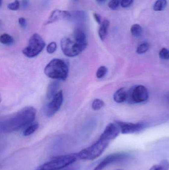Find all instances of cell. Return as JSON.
<instances>
[{
    "label": "cell",
    "mask_w": 169,
    "mask_h": 170,
    "mask_svg": "<svg viewBox=\"0 0 169 170\" xmlns=\"http://www.w3.org/2000/svg\"><path fill=\"white\" fill-rule=\"evenodd\" d=\"M20 3L18 0H15L12 3H9L8 5V8L11 11H17L20 8Z\"/></svg>",
    "instance_id": "obj_28"
},
{
    "label": "cell",
    "mask_w": 169,
    "mask_h": 170,
    "mask_svg": "<svg viewBox=\"0 0 169 170\" xmlns=\"http://www.w3.org/2000/svg\"><path fill=\"white\" fill-rule=\"evenodd\" d=\"M116 122L120 127L121 133L124 134L137 133L144 130L145 128V125L141 122L136 123L120 121H117Z\"/></svg>",
    "instance_id": "obj_10"
},
{
    "label": "cell",
    "mask_w": 169,
    "mask_h": 170,
    "mask_svg": "<svg viewBox=\"0 0 169 170\" xmlns=\"http://www.w3.org/2000/svg\"><path fill=\"white\" fill-rule=\"evenodd\" d=\"M74 38L76 41L86 48L87 45L86 35L83 29L78 28L75 30Z\"/></svg>",
    "instance_id": "obj_12"
},
{
    "label": "cell",
    "mask_w": 169,
    "mask_h": 170,
    "mask_svg": "<svg viewBox=\"0 0 169 170\" xmlns=\"http://www.w3.org/2000/svg\"><path fill=\"white\" fill-rule=\"evenodd\" d=\"M149 98L148 90L145 86L138 85L131 89L129 93H127V100L130 103H144L147 101Z\"/></svg>",
    "instance_id": "obj_7"
},
{
    "label": "cell",
    "mask_w": 169,
    "mask_h": 170,
    "mask_svg": "<svg viewBox=\"0 0 169 170\" xmlns=\"http://www.w3.org/2000/svg\"><path fill=\"white\" fill-rule=\"evenodd\" d=\"M120 132V127L116 122L110 123L107 125L101 136L111 141L117 137Z\"/></svg>",
    "instance_id": "obj_11"
},
{
    "label": "cell",
    "mask_w": 169,
    "mask_h": 170,
    "mask_svg": "<svg viewBox=\"0 0 169 170\" xmlns=\"http://www.w3.org/2000/svg\"><path fill=\"white\" fill-rule=\"evenodd\" d=\"M159 56L160 58L164 60L169 59V49L166 48H163L160 51Z\"/></svg>",
    "instance_id": "obj_26"
},
{
    "label": "cell",
    "mask_w": 169,
    "mask_h": 170,
    "mask_svg": "<svg viewBox=\"0 0 169 170\" xmlns=\"http://www.w3.org/2000/svg\"><path fill=\"white\" fill-rule=\"evenodd\" d=\"M133 0H120L121 7L124 8L129 7L133 4Z\"/></svg>",
    "instance_id": "obj_30"
},
{
    "label": "cell",
    "mask_w": 169,
    "mask_h": 170,
    "mask_svg": "<svg viewBox=\"0 0 169 170\" xmlns=\"http://www.w3.org/2000/svg\"><path fill=\"white\" fill-rule=\"evenodd\" d=\"M105 105L103 101L101 99L96 98L94 100L92 104V108L94 111H98L102 108Z\"/></svg>",
    "instance_id": "obj_23"
},
{
    "label": "cell",
    "mask_w": 169,
    "mask_h": 170,
    "mask_svg": "<svg viewBox=\"0 0 169 170\" xmlns=\"http://www.w3.org/2000/svg\"><path fill=\"white\" fill-rule=\"evenodd\" d=\"M72 17L78 21H83L86 18V14L84 11H76L71 13V18Z\"/></svg>",
    "instance_id": "obj_22"
},
{
    "label": "cell",
    "mask_w": 169,
    "mask_h": 170,
    "mask_svg": "<svg viewBox=\"0 0 169 170\" xmlns=\"http://www.w3.org/2000/svg\"><path fill=\"white\" fill-rule=\"evenodd\" d=\"M0 42L4 45H10L13 44L14 42V40L10 34H3L0 37Z\"/></svg>",
    "instance_id": "obj_20"
},
{
    "label": "cell",
    "mask_w": 169,
    "mask_h": 170,
    "mask_svg": "<svg viewBox=\"0 0 169 170\" xmlns=\"http://www.w3.org/2000/svg\"><path fill=\"white\" fill-rule=\"evenodd\" d=\"M63 102V91L60 90L46 105L45 110L46 116L49 117H53L60 110Z\"/></svg>",
    "instance_id": "obj_9"
},
{
    "label": "cell",
    "mask_w": 169,
    "mask_h": 170,
    "mask_svg": "<svg viewBox=\"0 0 169 170\" xmlns=\"http://www.w3.org/2000/svg\"><path fill=\"white\" fill-rule=\"evenodd\" d=\"M57 48V45L56 42H51L47 45L46 50L49 54H53L56 51Z\"/></svg>",
    "instance_id": "obj_27"
},
{
    "label": "cell",
    "mask_w": 169,
    "mask_h": 170,
    "mask_svg": "<svg viewBox=\"0 0 169 170\" xmlns=\"http://www.w3.org/2000/svg\"><path fill=\"white\" fill-rule=\"evenodd\" d=\"M110 142V141L100 136L96 142L77 153L78 159L88 161L97 159L105 151Z\"/></svg>",
    "instance_id": "obj_2"
},
{
    "label": "cell",
    "mask_w": 169,
    "mask_h": 170,
    "mask_svg": "<svg viewBox=\"0 0 169 170\" xmlns=\"http://www.w3.org/2000/svg\"><path fill=\"white\" fill-rule=\"evenodd\" d=\"M44 73L51 79L64 81L68 76L69 67L67 63L62 59H54L46 65Z\"/></svg>",
    "instance_id": "obj_3"
},
{
    "label": "cell",
    "mask_w": 169,
    "mask_h": 170,
    "mask_svg": "<svg viewBox=\"0 0 169 170\" xmlns=\"http://www.w3.org/2000/svg\"><path fill=\"white\" fill-rule=\"evenodd\" d=\"M120 0H110L108 3V7L111 9L116 10L119 7Z\"/></svg>",
    "instance_id": "obj_29"
},
{
    "label": "cell",
    "mask_w": 169,
    "mask_h": 170,
    "mask_svg": "<svg viewBox=\"0 0 169 170\" xmlns=\"http://www.w3.org/2000/svg\"><path fill=\"white\" fill-rule=\"evenodd\" d=\"M93 15L94 18L97 23H98V24H100L102 23L101 17L100 15L96 13H93Z\"/></svg>",
    "instance_id": "obj_32"
},
{
    "label": "cell",
    "mask_w": 169,
    "mask_h": 170,
    "mask_svg": "<svg viewBox=\"0 0 169 170\" xmlns=\"http://www.w3.org/2000/svg\"><path fill=\"white\" fill-rule=\"evenodd\" d=\"M78 159L77 153L55 157L41 165L36 170H61L73 165Z\"/></svg>",
    "instance_id": "obj_4"
},
{
    "label": "cell",
    "mask_w": 169,
    "mask_h": 170,
    "mask_svg": "<svg viewBox=\"0 0 169 170\" xmlns=\"http://www.w3.org/2000/svg\"><path fill=\"white\" fill-rule=\"evenodd\" d=\"M127 93L124 88H121L117 90L114 95L113 98L116 103L120 104L127 100Z\"/></svg>",
    "instance_id": "obj_14"
},
{
    "label": "cell",
    "mask_w": 169,
    "mask_h": 170,
    "mask_svg": "<svg viewBox=\"0 0 169 170\" xmlns=\"http://www.w3.org/2000/svg\"><path fill=\"white\" fill-rule=\"evenodd\" d=\"M59 83L58 80L53 81L50 83L48 87L46 97L48 100H51L57 94L58 89L59 88Z\"/></svg>",
    "instance_id": "obj_13"
},
{
    "label": "cell",
    "mask_w": 169,
    "mask_h": 170,
    "mask_svg": "<svg viewBox=\"0 0 169 170\" xmlns=\"http://www.w3.org/2000/svg\"><path fill=\"white\" fill-rule=\"evenodd\" d=\"M150 45L148 43L144 42L137 47L136 52L138 54H142L146 52L149 49Z\"/></svg>",
    "instance_id": "obj_24"
},
{
    "label": "cell",
    "mask_w": 169,
    "mask_h": 170,
    "mask_svg": "<svg viewBox=\"0 0 169 170\" xmlns=\"http://www.w3.org/2000/svg\"><path fill=\"white\" fill-rule=\"evenodd\" d=\"M168 101H169V96H168Z\"/></svg>",
    "instance_id": "obj_38"
},
{
    "label": "cell",
    "mask_w": 169,
    "mask_h": 170,
    "mask_svg": "<svg viewBox=\"0 0 169 170\" xmlns=\"http://www.w3.org/2000/svg\"><path fill=\"white\" fill-rule=\"evenodd\" d=\"M167 6V0H157L154 3L153 8L155 11H162L165 10Z\"/></svg>",
    "instance_id": "obj_19"
},
{
    "label": "cell",
    "mask_w": 169,
    "mask_h": 170,
    "mask_svg": "<svg viewBox=\"0 0 169 170\" xmlns=\"http://www.w3.org/2000/svg\"><path fill=\"white\" fill-rule=\"evenodd\" d=\"M18 24L20 25V27L23 28H25L27 27V22L25 18H20L18 19Z\"/></svg>",
    "instance_id": "obj_31"
},
{
    "label": "cell",
    "mask_w": 169,
    "mask_h": 170,
    "mask_svg": "<svg viewBox=\"0 0 169 170\" xmlns=\"http://www.w3.org/2000/svg\"><path fill=\"white\" fill-rule=\"evenodd\" d=\"M45 45L42 37L38 34H34L30 37L27 46L23 49V54L27 57H35L42 52Z\"/></svg>",
    "instance_id": "obj_5"
},
{
    "label": "cell",
    "mask_w": 169,
    "mask_h": 170,
    "mask_svg": "<svg viewBox=\"0 0 169 170\" xmlns=\"http://www.w3.org/2000/svg\"><path fill=\"white\" fill-rule=\"evenodd\" d=\"M127 157L128 155L124 153H116L108 155L93 170H103L112 164L125 160Z\"/></svg>",
    "instance_id": "obj_8"
},
{
    "label": "cell",
    "mask_w": 169,
    "mask_h": 170,
    "mask_svg": "<svg viewBox=\"0 0 169 170\" xmlns=\"http://www.w3.org/2000/svg\"><path fill=\"white\" fill-rule=\"evenodd\" d=\"M123 170V169H117V170Z\"/></svg>",
    "instance_id": "obj_37"
},
{
    "label": "cell",
    "mask_w": 169,
    "mask_h": 170,
    "mask_svg": "<svg viewBox=\"0 0 169 170\" xmlns=\"http://www.w3.org/2000/svg\"><path fill=\"white\" fill-rule=\"evenodd\" d=\"M1 1V3H0V4H1V7L2 6V0H0Z\"/></svg>",
    "instance_id": "obj_36"
},
{
    "label": "cell",
    "mask_w": 169,
    "mask_h": 170,
    "mask_svg": "<svg viewBox=\"0 0 169 170\" xmlns=\"http://www.w3.org/2000/svg\"><path fill=\"white\" fill-rule=\"evenodd\" d=\"M39 128V124L37 122L33 123L28 125L27 128H25L23 132V135L24 136H28L33 134L34 132L38 130Z\"/></svg>",
    "instance_id": "obj_18"
},
{
    "label": "cell",
    "mask_w": 169,
    "mask_h": 170,
    "mask_svg": "<svg viewBox=\"0 0 169 170\" xmlns=\"http://www.w3.org/2000/svg\"><path fill=\"white\" fill-rule=\"evenodd\" d=\"M149 170H169V161L163 159L158 164L154 165Z\"/></svg>",
    "instance_id": "obj_17"
},
{
    "label": "cell",
    "mask_w": 169,
    "mask_h": 170,
    "mask_svg": "<svg viewBox=\"0 0 169 170\" xmlns=\"http://www.w3.org/2000/svg\"><path fill=\"white\" fill-rule=\"evenodd\" d=\"M22 4H23V7H27L28 5V0H23Z\"/></svg>",
    "instance_id": "obj_34"
},
{
    "label": "cell",
    "mask_w": 169,
    "mask_h": 170,
    "mask_svg": "<svg viewBox=\"0 0 169 170\" xmlns=\"http://www.w3.org/2000/svg\"><path fill=\"white\" fill-rule=\"evenodd\" d=\"M130 32L133 36L135 37H139L142 33V28L139 24H133L130 28Z\"/></svg>",
    "instance_id": "obj_21"
},
{
    "label": "cell",
    "mask_w": 169,
    "mask_h": 170,
    "mask_svg": "<svg viewBox=\"0 0 169 170\" xmlns=\"http://www.w3.org/2000/svg\"><path fill=\"white\" fill-rule=\"evenodd\" d=\"M63 18V11L55 10L51 13L48 20L45 21L44 24L47 25L57 21L58 20Z\"/></svg>",
    "instance_id": "obj_15"
},
{
    "label": "cell",
    "mask_w": 169,
    "mask_h": 170,
    "mask_svg": "<svg viewBox=\"0 0 169 170\" xmlns=\"http://www.w3.org/2000/svg\"><path fill=\"white\" fill-rule=\"evenodd\" d=\"M61 47L64 55L69 57H74L79 55L86 47L76 41L74 38L64 37L61 40Z\"/></svg>",
    "instance_id": "obj_6"
},
{
    "label": "cell",
    "mask_w": 169,
    "mask_h": 170,
    "mask_svg": "<svg viewBox=\"0 0 169 170\" xmlns=\"http://www.w3.org/2000/svg\"><path fill=\"white\" fill-rule=\"evenodd\" d=\"M61 170H80V166L79 165H70L67 167Z\"/></svg>",
    "instance_id": "obj_33"
},
{
    "label": "cell",
    "mask_w": 169,
    "mask_h": 170,
    "mask_svg": "<svg viewBox=\"0 0 169 170\" xmlns=\"http://www.w3.org/2000/svg\"><path fill=\"white\" fill-rule=\"evenodd\" d=\"M108 69L105 66H100L97 71L96 75L98 79H101L106 75Z\"/></svg>",
    "instance_id": "obj_25"
},
{
    "label": "cell",
    "mask_w": 169,
    "mask_h": 170,
    "mask_svg": "<svg viewBox=\"0 0 169 170\" xmlns=\"http://www.w3.org/2000/svg\"><path fill=\"white\" fill-rule=\"evenodd\" d=\"M110 25V21L107 19L104 20L100 24L98 30V35L101 40H104L108 34V30Z\"/></svg>",
    "instance_id": "obj_16"
},
{
    "label": "cell",
    "mask_w": 169,
    "mask_h": 170,
    "mask_svg": "<svg viewBox=\"0 0 169 170\" xmlns=\"http://www.w3.org/2000/svg\"><path fill=\"white\" fill-rule=\"evenodd\" d=\"M107 1V0H96L97 3L100 5L104 4V3L106 2Z\"/></svg>",
    "instance_id": "obj_35"
},
{
    "label": "cell",
    "mask_w": 169,
    "mask_h": 170,
    "mask_svg": "<svg viewBox=\"0 0 169 170\" xmlns=\"http://www.w3.org/2000/svg\"><path fill=\"white\" fill-rule=\"evenodd\" d=\"M36 111L32 107H27L20 110L1 122V131L5 133L20 130L28 127L34 120Z\"/></svg>",
    "instance_id": "obj_1"
}]
</instances>
